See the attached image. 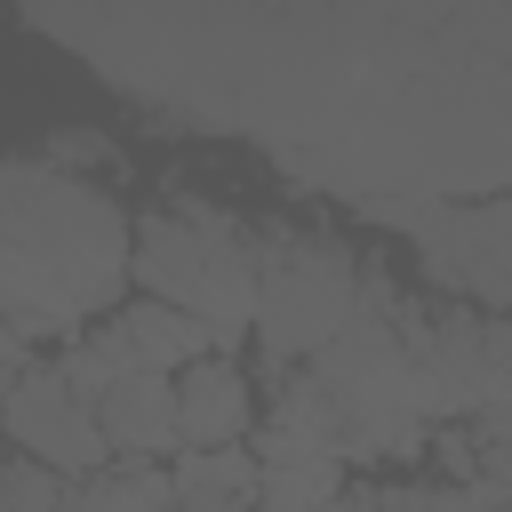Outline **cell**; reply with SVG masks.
Here are the masks:
<instances>
[{
	"instance_id": "6da1fadb",
	"label": "cell",
	"mask_w": 512,
	"mask_h": 512,
	"mask_svg": "<svg viewBox=\"0 0 512 512\" xmlns=\"http://www.w3.org/2000/svg\"><path fill=\"white\" fill-rule=\"evenodd\" d=\"M128 288V208L56 176L32 152L0 160V328L24 344H72L96 312H120Z\"/></svg>"
},
{
	"instance_id": "7a4b0ae2",
	"label": "cell",
	"mask_w": 512,
	"mask_h": 512,
	"mask_svg": "<svg viewBox=\"0 0 512 512\" xmlns=\"http://www.w3.org/2000/svg\"><path fill=\"white\" fill-rule=\"evenodd\" d=\"M128 272L144 280L152 304L200 320L216 360H232L248 344V328H256V232L232 208H216L200 192H176L168 208L136 216Z\"/></svg>"
},
{
	"instance_id": "3957f363",
	"label": "cell",
	"mask_w": 512,
	"mask_h": 512,
	"mask_svg": "<svg viewBox=\"0 0 512 512\" xmlns=\"http://www.w3.org/2000/svg\"><path fill=\"white\" fill-rule=\"evenodd\" d=\"M360 312V256L320 224H256V352L272 376L304 368Z\"/></svg>"
},
{
	"instance_id": "277c9868",
	"label": "cell",
	"mask_w": 512,
	"mask_h": 512,
	"mask_svg": "<svg viewBox=\"0 0 512 512\" xmlns=\"http://www.w3.org/2000/svg\"><path fill=\"white\" fill-rule=\"evenodd\" d=\"M416 280L440 296H464L472 312H512V200L440 208L416 240Z\"/></svg>"
},
{
	"instance_id": "5b68a950",
	"label": "cell",
	"mask_w": 512,
	"mask_h": 512,
	"mask_svg": "<svg viewBox=\"0 0 512 512\" xmlns=\"http://www.w3.org/2000/svg\"><path fill=\"white\" fill-rule=\"evenodd\" d=\"M0 432H8L32 464H48L56 480H88V472H104V464H112V448H104L96 416L64 392V376H56V368L16 376V392H8V408H0Z\"/></svg>"
},
{
	"instance_id": "8992f818",
	"label": "cell",
	"mask_w": 512,
	"mask_h": 512,
	"mask_svg": "<svg viewBox=\"0 0 512 512\" xmlns=\"http://www.w3.org/2000/svg\"><path fill=\"white\" fill-rule=\"evenodd\" d=\"M248 432H256V392H248L240 360H216V352L192 360L176 376V440L184 448H240Z\"/></svg>"
},
{
	"instance_id": "52a82bcc",
	"label": "cell",
	"mask_w": 512,
	"mask_h": 512,
	"mask_svg": "<svg viewBox=\"0 0 512 512\" xmlns=\"http://www.w3.org/2000/svg\"><path fill=\"white\" fill-rule=\"evenodd\" d=\"M96 432L112 448V464H168L176 440V376H120L96 400Z\"/></svg>"
},
{
	"instance_id": "ba28073f",
	"label": "cell",
	"mask_w": 512,
	"mask_h": 512,
	"mask_svg": "<svg viewBox=\"0 0 512 512\" xmlns=\"http://www.w3.org/2000/svg\"><path fill=\"white\" fill-rule=\"evenodd\" d=\"M112 328L128 336V352H136V368H144V376H184L192 360H208V352H216L200 320H184V312H168V304H152V296L120 304V312H112Z\"/></svg>"
},
{
	"instance_id": "9c48e42d",
	"label": "cell",
	"mask_w": 512,
	"mask_h": 512,
	"mask_svg": "<svg viewBox=\"0 0 512 512\" xmlns=\"http://www.w3.org/2000/svg\"><path fill=\"white\" fill-rule=\"evenodd\" d=\"M72 512H176V480L168 464H104L72 480Z\"/></svg>"
},
{
	"instance_id": "30bf717a",
	"label": "cell",
	"mask_w": 512,
	"mask_h": 512,
	"mask_svg": "<svg viewBox=\"0 0 512 512\" xmlns=\"http://www.w3.org/2000/svg\"><path fill=\"white\" fill-rule=\"evenodd\" d=\"M344 464L320 456V464H280V472H256V512H328L344 496Z\"/></svg>"
},
{
	"instance_id": "8fae6325",
	"label": "cell",
	"mask_w": 512,
	"mask_h": 512,
	"mask_svg": "<svg viewBox=\"0 0 512 512\" xmlns=\"http://www.w3.org/2000/svg\"><path fill=\"white\" fill-rule=\"evenodd\" d=\"M168 480H176V496H240V504H256V456L248 448H184L168 464Z\"/></svg>"
},
{
	"instance_id": "7c38bea8",
	"label": "cell",
	"mask_w": 512,
	"mask_h": 512,
	"mask_svg": "<svg viewBox=\"0 0 512 512\" xmlns=\"http://www.w3.org/2000/svg\"><path fill=\"white\" fill-rule=\"evenodd\" d=\"M464 440H472V480L512 504V416H464Z\"/></svg>"
},
{
	"instance_id": "4fadbf2b",
	"label": "cell",
	"mask_w": 512,
	"mask_h": 512,
	"mask_svg": "<svg viewBox=\"0 0 512 512\" xmlns=\"http://www.w3.org/2000/svg\"><path fill=\"white\" fill-rule=\"evenodd\" d=\"M64 504H72V480H56L48 464L32 456L0 464V512H64Z\"/></svg>"
},
{
	"instance_id": "5bb4252c",
	"label": "cell",
	"mask_w": 512,
	"mask_h": 512,
	"mask_svg": "<svg viewBox=\"0 0 512 512\" xmlns=\"http://www.w3.org/2000/svg\"><path fill=\"white\" fill-rule=\"evenodd\" d=\"M48 368L64 376V392H72V400H80L88 416H96V400H104V392L120 384V368H112V360L96 352V336H72V344H64V352H56Z\"/></svg>"
},
{
	"instance_id": "9a60e30c",
	"label": "cell",
	"mask_w": 512,
	"mask_h": 512,
	"mask_svg": "<svg viewBox=\"0 0 512 512\" xmlns=\"http://www.w3.org/2000/svg\"><path fill=\"white\" fill-rule=\"evenodd\" d=\"M32 160H48L56 176H88V184H96V176H104L120 152H112V136H96V128H56V136H48Z\"/></svg>"
},
{
	"instance_id": "2e32d148",
	"label": "cell",
	"mask_w": 512,
	"mask_h": 512,
	"mask_svg": "<svg viewBox=\"0 0 512 512\" xmlns=\"http://www.w3.org/2000/svg\"><path fill=\"white\" fill-rule=\"evenodd\" d=\"M440 208H448V200H424V192H376V200H352L360 224H376V232H408V240H424Z\"/></svg>"
},
{
	"instance_id": "e0dca14e",
	"label": "cell",
	"mask_w": 512,
	"mask_h": 512,
	"mask_svg": "<svg viewBox=\"0 0 512 512\" xmlns=\"http://www.w3.org/2000/svg\"><path fill=\"white\" fill-rule=\"evenodd\" d=\"M176 512H256V504H240V496H176Z\"/></svg>"
},
{
	"instance_id": "ac0fdd59",
	"label": "cell",
	"mask_w": 512,
	"mask_h": 512,
	"mask_svg": "<svg viewBox=\"0 0 512 512\" xmlns=\"http://www.w3.org/2000/svg\"><path fill=\"white\" fill-rule=\"evenodd\" d=\"M328 512H376V496H368V488H344V496H336Z\"/></svg>"
},
{
	"instance_id": "d6986e66",
	"label": "cell",
	"mask_w": 512,
	"mask_h": 512,
	"mask_svg": "<svg viewBox=\"0 0 512 512\" xmlns=\"http://www.w3.org/2000/svg\"><path fill=\"white\" fill-rule=\"evenodd\" d=\"M488 512H512V504H488Z\"/></svg>"
},
{
	"instance_id": "ffe728a7",
	"label": "cell",
	"mask_w": 512,
	"mask_h": 512,
	"mask_svg": "<svg viewBox=\"0 0 512 512\" xmlns=\"http://www.w3.org/2000/svg\"><path fill=\"white\" fill-rule=\"evenodd\" d=\"M64 512H72V504H64Z\"/></svg>"
}]
</instances>
